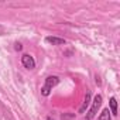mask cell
I'll return each instance as SVG.
<instances>
[{
	"label": "cell",
	"mask_w": 120,
	"mask_h": 120,
	"mask_svg": "<svg viewBox=\"0 0 120 120\" xmlns=\"http://www.w3.org/2000/svg\"><path fill=\"white\" fill-rule=\"evenodd\" d=\"M74 116H75L74 113H72V114H65V113H64V114H61V119H62V120H69V119H72Z\"/></svg>",
	"instance_id": "ba28073f"
},
{
	"label": "cell",
	"mask_w": 120,
	"mask_h": 120,
	"mask_svg": "<svg viewBox=\"0 0 120 120\" xmlns=\"http://www.w3.org/2000/svg\"><path fill=\"white\" fill-rule=\"evenodd\" d=\"M45 41L49 42V44H52V45H64V44H67V41H65L64 38H59V37H51V35L47 37Z\"/></svg>",
	"instance_id": "277c9868"
},
{
	"label": "cell",
	"mask_w": 120,
	"mask_h": 120,
	"mask_svg": "<svg viewBox=\"0 0 120 120\" xmlns=\"http://www.w3.org/2000/svg\"><path fill=\"white\" fill-rule=\"evenodd\" d=\"M99 120H112V116H110V110H109V107H106V109L102 110V113H100V116H99Z\"/></svg>",
	"instance_id": "52a82bcc"
},
{
	"label": "cell",
	"mask_w": 120,
	"mask_h": 120,
	"mask_svg": "<svg viewBox=\"0 0 120 120\" xmlns=\"http://www.w3.org/2000/svg\"><path fill=\"white\" fill-rule=\"evenodd\" d=\"M58 82H59V78L55 76V75H51V76L45 78V83H44V86L41 88V95H42V96H49L52 88H54L55 85H58Z\"/></svg>",
	"instance_id": "6da1fadb"
},
{
	"label": "cell",
	"mask_w": 120,
	"mask_h": 120,
	"mask_svg": "<svg viewBox=\"0 0 120 120\" xmlns=\"http://www.w3.org/2000/svg\"><path fill=\"white\" fill-rule=\"evenodd\" d=\"M90 98H92V96H90V93L88 92V93L85 95V100H83L82 106L79 107V113H83V112L86 110V107H88V106H89V103H90Z\"/></svg>",
	"instance_id": "8992f818"
},
{
	"label": "cell",
	"mask_w": 120,
	"mask_h": 120,
	"mask_svg": "<svg viewBox=\"0 0 120 120\" xmlns=\"http://www.w3.org/2000/svg\"><path fill=\"white\" fill-rule=\"evenodd\" d=\"M95 82H96V85H102V81H100V78H99L98 75L95 76Z\"/></svg>",
	"instance_id": "30bf717a"
},
{
	"label": "cell",
	"mask_w": 120,
	"mask_h": 120,
	"mask_svg": "<svg viewBox=\"0 0 120 120\" xmlns=\"http://www.w3.org/2000/svg\"><path fill=\"white\" fill-rule=\"evenodd\" d=\"M47 120H54V119L52 117H47Z\"/></svg>",
	"instance_id": "8fae6325"
},
{
	"label": "cell",
	"mask_w": 120,
	"mask_h": 120,
	"mask_svg": "<svg viewBox=\"0 0 120 120\" xmlns=\"http://www.w3.org/2000/svg\"><path fill=\"white\" fill-rule=\"evenodd\" d=\"M14 49H16V51H21V49H23L21 42H16V44H14Z\"/></svg>",
	"instance_id": "9c48e42d"
},
{
	"label": "cell",
	"mask_w": 120,
	"mask_h": 120,
	"mask_svg": "<svg viewBox=\"0 0 120 120\" xmlns=\"http://www.w3.org/2000/svg\"><path fill=\"white\" fill-rule=\"evenodd\" d=\"M109 105H110V114H113V116H117V100H116V98H110V100H109Z\"/></svg>",
	"instance_id": "5b68a950"
},
{
	"label": "cell",
	"mask_w": 120,
	"mask_h": 120,
	"mask_svg": "<svg viewBox=\"0 0 120 120\" xmlns=\"http://www.w3.org/2000/svg\"><path fill=\"white\" fill-rule=\"evenodd\" d=\"M102 100H103L102 95H96V96H95V99H93V102H92V107H90V110H89L88 114H86V120H93V117L96 116L99 107L102 106Z\"/></svg>",
	"instance_id": "7a4b0ae2"
},
{
	"label": "cell",
	"mask_w": 120,
	"mask_h": 120,
	"mask_svg": "<svg viewBox=\"0 0 120 120\" xmlns=\"http://www.w3.org/2000/svg\"><path fill=\"white\" fill-rule=\"evenodd\" d=\"M21 64H23V67L27 68V69H34V68H35V59H34L30 54H24V55L21 56Z\"/></svg>",
	"instance_id": "3957f363"
}]
</instances>
